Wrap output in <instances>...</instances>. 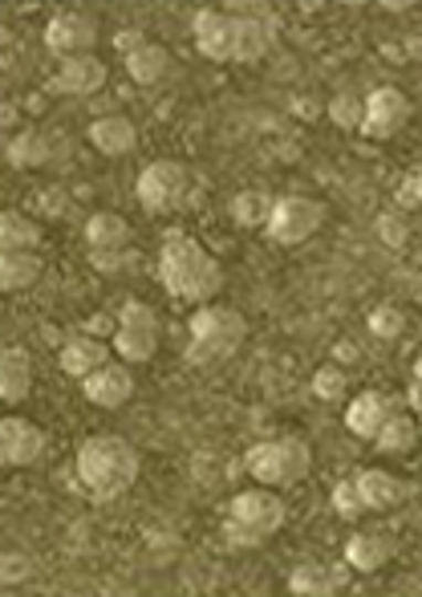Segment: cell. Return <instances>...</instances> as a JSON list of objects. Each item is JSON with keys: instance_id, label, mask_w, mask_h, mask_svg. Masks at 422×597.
<instances>
[{"instance_id": "5bb4252c", "label": "cell", "mask_w": 422, "mask_h": 597, "mask_svg": "<svg viewBox=\"0 0 422 597\" xmlns=\"http://www.w3.org/2000/svg\"><path fill=\"white\" fill-rule=\"evenodd\" d=\"M349 565L346 557L341 561H305L297 569L288 573V594H300V597H329V594H341L349 585Z\"/></svg>"}, {"instance_id": "8d00e7d4", "label": "cell", "mask_w": 422, "mask_h": 597, "mask_svg": "<svg viewBox=\"0 0 422 597\" xmlns=\"http://www.w3.org/2000/svg\"><path fill=\"white\" fill-rule=\"evenodd\" d=\"M394 199L402 203V208H407V212H410V208H422V167H419V171H410L407 179L398 184Z\"/></svg>"}, {"instance_id": "277c9868", "label": "cell", "mask_w": 422, "mask_h": 597, "mask_svg": "<svg viewBox=\"0 0 422 597\" xmlns=\"http://www.w3.org/2000/svg\"><path fill=\"white\" fill-rule=\"evenodd\" d=\"M285 500L276 496L273 488H244L232 496L228 504V521H224V541L232 548H256L264 541H273L281 528H285Z\"/></svg>"}, {"instance_id": "4dcf8cb0", "label": "cell", "mask_w": 422, "mask_h": 597, "mask_svg": "<svg viewBox=\"0 0 422 597\" xmlns=\"http://www.w3.org/2000/svg\"><path fill=\"white\" fill-rule=\"evenodd\" d=\"M334 512L341 516V521H361L366 512H370V504H366V496H361V484L358 475H341L334 484Z\"/></svg>"}, {"instance_id": "f35d334b", "label": "cell", "mask_w": 422, "mask_h": 597, "mask_svg": "<svg viewBox=\"0 0 422 597\" xmlns=\"http://www.w3.org/2000/svg\"><path fill=\"white\" fill-rule=\"evenodd\" d=\"M402 407L414 415H422V383H410L407 386V395H402Z\"/></svg>"}, {"instance_id": "44dd1931", "label": "cell", "mask_w": 422, "mask_h": 597, "mask_svg": "<svg viewBox=\"0 0 422 597\" xmlns=\"http://www.w3.org/2000/svg\"><path fill=\"white\" fill-rule=\"evenodd\" d=\"M346 565L354 573H378V569H386L390 565V557H394V541L386 533H373V528H361V533H354L346 541Z\"/></svg>"}, {"instance_id": "e575fe53", "label": "cell", "mask_w": 422, "mask_h": 597, "mask_svg": "<svg viewBox=\"0 0 422 597\" xmlns=\"http://www.w3.org/2000/svg\"><path fill=\"white\" fill-rule=\"evenodd\" d=\"M33 577V557L29 553H4L0 557V582L4 585H21Z\"/></svg>"}, {"instance_id": "8fae6325", "label": "cell", "mask_w": 422, "mask_h": 597, "mask_svg": "<svg viewBox=\"0 0 422 597\" xmlns=\"http://www.w3.org/2000/svg\"><path fill=\"white\" fill-rule=\"evenodd\" d=\"M45 448H50V436L33 419H21V415L0 419V460H4V468H33L45 455Z\"/></svg>"}, {"instance_id": "8992f818", "label": "cell", "mask_w": 422, "mask_h": 597, "mask_svg": "<svg viewBox=\"0 0 422 597\" xmlns=\"http://www.w3.org/2000/svg\"><path fill=\"white\" fill-rule=\"evenodd\" d=\"M244 468H249L252 480L264 488H297L300 480H309L313 472V451L309 443L297 436L261 439V443L249 448Z\"/></svg>"}, {"instance_id": "5b68a950", "label": "cell", "mask_w": 422, "mask_h": 597, "mask_svg": "<svg viewBox=\"0 0 422 597\" xmlns=\"http://www.w3.org/2000/svg\"><path fill=\"white\" fill-rule=\"evenodd\" d=\"M199 179L196 171L179 159H155L143 167L135 184V199L143 203V212L159 216V212H187V208H199Z\"/></svg>"}, {"instance_id": "ac0fdd59", "label": "cell", "mask_w": 422, "mask_h": 597, "mask_svg": "<svg viewBox=\"0 0 422 597\" xmlns=\"http://www.w3.org/2000/svg\"><path fill=\"white\" fill-rule=\"evenodd\" d=\"M89 147L98 150V155H106V159H123V155H130L138 143V126L126 118V114H102V118H94L86 130Z\"/></svg>"}, {"instance_id": "4fadbf2b", "label": "cell", "mask_w": 422, "mask_h": 597, "mask_svg": "<svg viewBox=\"0 0 422 597\" xmlns=\"http://www.w3.org/2000/svg\"><path fill=\"white\" fill-rule=\"evenodd\" d=\"M82 395L98 411H118V407H126L135 398V374L126 370V366H118V362H106V366H98L82 383Z\"/></svg>"}, {"instance_id": "d6986e66", "label": "cell", "mask_w": 422, "mask_h": 597, "mask_svg": "<svg viewBox=\"0 0 422 597\" xmlns=\"http://www.w3.org/2000/svg\"><path fill=\"white\" fill-rule=\"evenodd\" d=\"M57 362H62L65 378H77V383H86V378L98 370V366H106V362H110V346H106L102 337L74 334V337H65V346H62V354H57Z\"/></svg>"}, {"instance_id": "f546056e", "label": "cell", "mask_w": 422, "mask_h": 597, "mask_svg": "<svg viewBox=\"0 0 422 597\" xmlns=\"http://www.w3.org/2000/svg\"><path fill=\"white\" fill-rule=\"evenodd\" d=\"M325 114H329V123L341 126V130H361V123H366V94H358V90H337L334 98L325 102Z\"/></svg>"}, {"instance_id": "74e56055", "label": "cell", "mask_w": 422, "mask_h": 597, "mask_svg": "<svg viewBox=\"0 0 422 597\" xmlns=\"http://www.w3.org/2000/svg\"><path fill=\"white\" fill-rule=\"evenodd\" d=\"M114 45H118V50H123V57H126V53H135L138 45H147V38H143L138 29H130V33H118V41H114Z\"/></svg>"}, {"instance_id": "9a60e30c", "label": "cell", "mask_w": 422, "mask_h": 597, "mask_svg": "<svg viewBox=\"0 0 422 597\" xmlns=\"http://www.w3.org/2000/svg\"><path fill=\"white\" fill-rule=\"evenodd\" d=\"M398 411V402L390 395H382V390H361L358 398H349L346 407V431L354 439H366V443H373L378 439V431L386 427V419Z\"/></svg>"}, {"instance_id": "4316f807", "label": "cell", "mask_w": 422, "mask_h": 597, "mask_svg": "<svg viewBox=\"0 0 422 597\" xmlns=\"http://www.w3.org/2000/svg\"><path fill=\"white\" fill-rule=\"evenodd\" d=\"M86 244L89 249H126L130 244V224L118 212H94L86 220Z\"/></svg>"}, {"instance_id": "603a6c76", "label": "cell", "mask_w": 422, "mask_h": 597, "mask_svg": "<svg viewBox=\"0 0 422 597\" xmlns=\"http://www.w3.org/2000/svg\"><path fill=\"white\" fill-rule=\"evenodd\" d=\"M126 74L135 86H159L162 77L171 74V53L147 41V45H138L135 53H126Z\"/></svg>"}, {"instance_id": "cb8c5ba5", "label": "cell", "mask_w": 422, "mask_h": 597, "mask_svg": "<svg viewBox=\"0 0 422 597\" xmlns=\"http://www.w3.org/2000/svg\"><path fill=\"white\" fill-rule=\"evenodd\" d=\"M414 443H419V415H407V411L390 415L386 427L378 431V439H373V448L382 451V455H407Z\"/></svg>"}, {"instance_id": "1f68e13d", "label": "cell", "mask_w": 422, "mask_h": 597, "mask_svg": "<svg viewBox=\"0 0 422 597\" xmlns=\"http://www.w3.org/2000/svg\"><path fill=\"white\" fill-rule=\"evenodd\" d=\"M366 325H370V334L378 337V342H398V337L407 334V313L398 310V305H390V301H382V305L370 310Z\"/></svg>"}, {"instance_id": "83f0119b", "label": "cell", "mask_w": 422, "mask_h": 597, "mask_svg": "<svg viewBox=\"0 0 422 597\" xmlns=\"http://www.w3.org/2000/svg\"><path fill=\"white\" fill-rule=\"evenodd\" d=\"M4 155H9V163H13L17 171H33L41 163H50V138L41 135V130H21V135L9 138Z\"/></svg>"}, {"instance_id": "60d3db41", "label": "cell", "mask_w": 422, "mask_h": 597, "mask_svg": "<svg viewBox=\"0 0 422 597\" xmlns=\"http://www.w3.org/2000/svg\"><path fill=\"white\" fill-rule=\"evenodd\" d=\"M419 439H422V415H419Z\"/></svg>"}, {"instance_id": "d6a6232c", "label": "cell", "mask_w": 422, "mask_h": 597, "mask_svg": "<svg viewBox=\"0 0 422 597\" xmlns=\"http://www.w3.org/2000/svg\"><path fill=\"white\" fill-rule=\"evenodd\" d=\"M313 395L321 398V402H341L349 395V374L334 362H325L313 370Z\"/></svg>"}, {"instance_id": "ba28073f", "label": "cell", "mask_w": 422, "mask_h": 597, "mask_svg": "<svg viewBox=\"0 0 422 597\" xmlns=\"http://www.w3.org/2000/svg\"><path fill=\"white\" fill-rule=\"evenodd\" d=\"M159 349V313L147 301H123L118 310V325H114V354L126 362V366H143V362L155 358Z\"/></svg>"}, {"instance_id": "d4e9b609", "label": "cell", "mask_w": 422, "mask_h": 597, "mask_svg": "<svg viewBox=\"0 0 422 597\" xmlns=\"http://www.w3.org/2000/svg\"><path fill=\"white\" fill-rule=\"evenodd\" d=\"M41 256L38 252H0V289L4 293H17V289L38 285L41 276Z\"/></svg>"}, {"instance_id": "7402d4cb", "label": "cell", "mask_w": 422, "mask_h": 597, "mask_svg": "<svg viewBox=\"0 0 422 597\" xmlns=\"http://www.w3.org/2000/svg\"><path fill=\"white\" fill-rule=\"evenodd\" d=\"M358 484H361L366 504H370V512H390L407 500V484H402L398 475L386 472V468H361Z\"/></svg>"}, {"instance_id": "2e32d148", "label": "cell", "mask_w": 422, "mask_h": 597, "mask_svg": "<svg viewBox=\"0 0 422 597\" xmlns=\"http://www.w3.org/2000/svg\"><path fill=\"white\" fill-rule=\"evenodd\" d=\"M276 45V17L268 9H252V13H236V62L252 65L268 57Z\"/></svg>"}, {"instance_id": "3957f363", "label": "cell", "mask_w": 422, "mask_h": 597, "mask_svg": "<svg viewBox=\"0 0 422 597\" xmlns=\"http://www.w3.org/2000/svg\"><path fill=\"white\" fill-rule=\"evenodd\" d=\"M249 342V317L232 305H199L187 322V362L191 366H220V362L236 358Z\"/></svg>"}, {"instance_id": "ffe728a7", "label": "cell", "mask_w": 422, "mask_h": 597, "mask_svg": "<svg viewBox=\"0 0 422 597\" xmlns=\"http://www.w3.org/2000/svg\"><path fill=\"white\" fill-rule=\"evenodd\" d=\"M33 390V358L25 346L0 349V398L4 407H21Z\"/></svg>"}, {"instance_id": "6da1fadb", "label": "cell", "mask_w": 422, "mask_h": 597, "mask_svg": "<svg viewBox=\"0 0 422 597\" xmlns=\"http://www.w3.org/2000/svg\"><path fill=\"white\" fill-rule=\"evenodd\" d=\"M224 264L215 261L203 244L183 228H167L159 244V285L167 297L187 301V305H211L224 293Z\"/></svg>"}, {"instance_id": "d590c367", "label": "cell", "mask_w": 422, "mask_h": 597, "mask_svg": "<svg viewBox=\"0 0 422 597\" xmlns=\"http://www.w3.org/2000/svg\"><path fill=\"white\" fill-rule=\"evenodd\" d=\"M126 249H89V264L98 269V273H106V276H114V273H123L126 269V256H123Z\"/></svg>"}, {"instance_id": "52a82bcc", "label": "cell", "mask_w": 422, "mask_h": 597, "mask_svg": "<svg viewBox=\"0 0 422 597\" xmlns=\"http://www.w3.org/2000/svg\"><path fill=\"white\" fill-rule=\"evenodd\" d=\"M325 224V203L313 196H276L273 216L264 237L273 240L276 249H297L305 240H313Z\"/></svg>"}, {"instance_id": "9c48e42d", "label": "cell", "mask_w": 422, "mask_h": 597, "mask_svg": "<svg viewBox=\"0 0 422 597\" xmlns=\"http://www.w3.org/2000/svg\"><path fill=\"white\" fill-rule=\"evenodd\" d=\"M98 45V21L82 9H65V13H53L50 25H45V50L65 62V57H82V53H94Z\"/></svg>"}, {"instance_id": "e0dca14e", "label": "cell", "mask_w": 422, "mask_h": 597, "mask_svg": "<svg viewBox=\"0 0 422 597\" xmlns=\"http://www.w3.org/2000/svg\"><path fill=\"white\" fill-rule=\"evenodd\" d=\"M106 86V62L98 53H82V57H65L57 65V77H53V90L57 94H74V98H89Z\"/></svg>"}, {"instance_id": "836d02e7", "label": "cell", "mask_w": 422, "mask_h": 597, "mask_svg": "<svg viewBox=\"0 0 422 597\" xmlns=\"http://www.w3.org/2000/svg\"><path fill=\"white\" fill-rule=\"evenodd\" d=\"M373 232H378V240H382L386 249H402L410 237V224L402 220V212H382L378 224H373Z\"/></svg>"}, {"instance_id": "f1b7e54d", "label": "cell", "mask_w": 422, "mask_h": 597, "mask_svg": "<svg viewBox=\"0 0 422 597\" xmlns=\"http://www.w3.org/2000/svg\"><path fill=\"white\" fill-rule=\"evenodd\" d=\"M273 203L276 199L261 187H249V191H240L232 199V216H236L240 228H268V216H273Z\"/></svg>"}, {"instance_id": "30bf717a", "label": "cell", "mask_w": 422, "mask_h": 597, "mask_svg": "<svg viewBox=\"0 0 422 597\" xmlns=\"http://www.w3.org/2000/svg\"><path fill=\"white\" fill-rule=\"evenodd\" d=\"M410 123V98L398 86H378L366 94V123L358 135L370 143H386L394 138L402 126Z\"/></svg>"}, {"instance_id": "ab89813d", "label": "cell", "mask_w": 422, "mask_h": 597, "mask_svg": "<svg viewBox=\"0 0 422 597\" xmlns=\"http://www.w3.org/2000/svg\"><path fill=\"white\" fill-rule=\"evenodd\" d=\"M414 383H422V354L414 358Z\"/></svg>"}, {"instance_id": "7c38bea8", "label": "cell", "mask_w": 422, "mask_h": 597, "mask_svg": "<svg viewBox=\"0 0 422 597\" xmlns=\"http://www.w3.org/2000/svg\"><path fill=\"white\" fill-rule=\"evenodd\" d=\"M191 33H196V50L208 62H236V17L224 9H196L191 17Z\"/></svg>"}, {"instance_id": "484cf974", "label": "cell", "mask_w": 422, "mask_h": 597, "mask_svg": "<svg viewBox=\"0 0 422 597\" xmlns=\"http://www.w3.org/2000/svg\"><path fill=\"white\" fill-rule=\"evenodd\" d=\"M41 224L29 220L25 212H4L0 216V252H38Z\"/></svg>"}, {"instance_id": "7a4b0ae2", "label": "cell", "mask_w": 422, "mask_h": 597, "mask_svg": "<svg viewBox=\"0 0 422 597\" xmlns=\"http://www.w3.org/2000/svg\"><path fill=\"white\" fill-rule=\"evenodd\" d=\"M77 480L89 492V500L98 504H110V500L126 496L135 488L138 472H143V460L138 451L118 436H94L77 448Z\"/></svg>"}]
</instances>
